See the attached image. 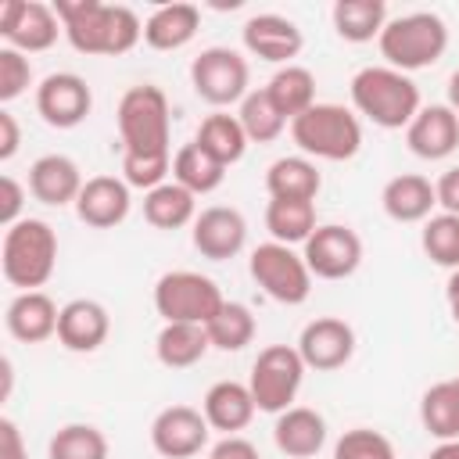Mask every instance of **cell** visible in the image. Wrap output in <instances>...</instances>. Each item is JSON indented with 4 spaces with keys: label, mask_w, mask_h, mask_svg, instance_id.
Wrapping results in <instances>:
<instances>
[{
    "label": "cell",
    "mask_w": 459,
    "mask_h": 459,
    "mask_svg": "<svg viewBox=\"0 0 459 459\" xmlns=\"http://www.w3.org/2000/svg\"><path fill=\"white\" fill-rule=\"evenodd\" d=\"M54 11L65 25L72 50L93 57H118L129 54L143 39V22L126 4H100V0H54Z\"/></svg>",
    "instance_id": "1"
},
{
    "label": "cell",
    "mask_w": 459,
    "mask_h": 459,
    "mask_svg": "<svg viewBox=\"0 0 459 459\" xmlns=\"http://www.w3.org/2000/svg\"><path fill=\"white\" fill-rule=\"evenodd\" d=\"M351 104L380 129H409L420 111V86L387 65H369L351 75Z\"/></svg>",
    "instance_id": "2"
},
{
    "label": "cell",
    "mask_w": 459,
    "mask_h": 459,
    "mask_svg": "<svg viewBox=\"0 0 459 459\" xmlns=\"http://www.w3.org/2000/svg\"><path fill=\"white\" fill-rule=\"evenodd\" d=\"M118 136H122V154L136 158H172L169 140H172V115H169V97L161 86L140 82L129 86L118 100Z\"/></svg>",
    "instance_id": "3"
},
{
    "label": "cell",
    "mask_w": 459,
    "mask_h": 459,
    "mask_svg": "<svg viewBox=\"0 0 459 459\" xmlns=\"http://www.w3.org/2000/svg\"><path fill=\"white\" fill-rule=\"evenodd\" d=\"M57 265V233L43 219H22L4 230V247H0V269L11 287L22 290H39Z\"/></svg>",
    "instance_id": "4"
},
{
    "label": "cell",
    "mask_w": 459,
    "mask_h": 459,
    "mask_svg": "<svg viewBox=\"0 0 459 459\" xmlns=\"http://www.w3.org/2000/svg\"><path fill=\"white\" fill-rule=\"evenodd\" d=\"M377 43L387 68L409 75L441 61V54L448 50V25L434 11H409L402 18H391Z\"/></svg>",
    "instance_id": "5"
},
{
    "label": "cell",
    "mask_w": 459,
    "mask_h": 459,
    "mask_svg": "<svg viewBox=\"0 0 459 459\" xmlns=\"http://www.w3.org/2000/svg\"><path fill=\"white\" fill-rule=\"evenodd\" d=\"M290 140L305 158L319 161H348L362 147L359 115L344 104H312L305 115L290 122Z\"/></svg>",
    "instance_id": "6"
},
{
    "label": "cell",
    "mask_w": 459,
    "mask_h": 459,
    "mask_svg": "<svg viewBox=\"0 0 459 459\" xmlns=\"http://www.w3.org/2000/svg\"><path fill=\"white\" fill-rule=\"evenodd\" d=\"M226 305L219 283L194 269H176L154 283V312L165 323H208Z\"/></svg>",
    "instance_id": "7"
},
{
    "label": "cell",
    "mask_w": 459,
    "mask_h": 459,
    "mask_svg": "<svg viewBox=\"0 0 459 459\" xmlns=\"http://www.w3.org/2000/svg\"><path fill=\"white\" fill-rule=\"evenodd\" d=\"M301 380H305V362H301L298 348H290V344H269L251 362L247 387H251V398H255L258 412L280 416L298 398Z\"/></svg>",
    "instance_id": "8"
},
{
    "label": "cell",
    "mask_w": 459,
    "mask_h": 459,
    "mask_svg": "<svg viewBox=\"0 0 459 459\" xmlns=\"http://www.w3.org/2000/svg\"><path fill=\"white\" fill-rule=\"evenodd\" d=\"M251 280L280 305H301L312 294V273L290 244H258L247 258Z\"/></svg>",
    "instance_id": "9"
},
{
    "label": "cell",
    "mask_w": 459,
    "mask_h": 459,
    "mask_svg": "<svg viewBox=\"0 0 459 459\" xmlns=\"http://www.w3.org/2000/svg\"><path fill=\"white\" fill-rule=\"evenodd\" d=\"M247 79H251L247 61L233 47H208V50H201L190 61V86L212 108L240 104L251 93L247 90Z\"/></svg>",
    "instance_id": "10"
},
{
    "label": "cell",
    "mask_w": 459,
    "mask_h": 459,
    "mask_svg": "<svg viewBox=\"0 0 459 459\" xmlns=\"http://www.w3.org/2000/svg\"><path fill=\"white\" fill-rule=\"evenodd\" d=\"M61 32H65V25L50 4H39V0H4L0 4V36L7 39V47L22 50V54L50 50Z\"/></svg>",
    "instance_id": "11"
},
{
    "label": "cell",
    "mask_w": 459,
    "mask_h": 459,
    "mask_svg": "<svg viewBox=\"0 0 459 459\" xmlns=\"http://www.w3.org/2000/svg\"><path fill=\"white\" fill-rule=\"evenodd\" d=\"M301 258L316 280H348L362 265V240L351 226L326 222L301 244Z\"/></svg>",
    "instance_id": "12"
},
{
    "label": "cell",
    "mask_w": 459,
    "mask_h": 459,
    "mask_svg": "<svg viewBox=\"0 0 459 459\" xmlns=\"http://www.w3.org/2000/svg\"><path fill=\"white\" fill-rule=\"evenodd\" d=\"M36 111L50 129H75L93 111L90 82L75 72H54L36 86Z\"/></svg>",
    "instance_id": "13"
},
{
    "label": "cell",
    "mask_w": 459,
    "mask_h": 459,
    "mask_svg": "<svg viewBox=\"0 0 459 459\" xmlns=\"http://www.w3.org/2000/svg\"><path fill=\"white\" fill-rule=\"evenodd\" d=\"M294 348H298L305 369L333 373V369L351 362V355H355V330L344 319H337V316H319V319L301 326V337H298Z\"/></svg>",
    "instance_id": "14"
},
{
    "label": "cell",
    "mask_w": 459,
    "mask_h": 459,
    "mask_svg": "<svg viewBox=\"0 0 459 459\" xmlns=\"http://www.w3.org/2000/svg\"><path fill=\"white\" fill-rule=\"evenodd\" d=\"M208 420L194 405H169L151 423V445L165 459H190L208 445Z\"/></svg>",
    "instance_id": "15"
},
{
    "label": "cell",
    "mask_w": 459,
    "mask_h": 459,
    "mask_svg": "<svg viewBox=\"0 0 459 459\" xmlns=\"http://www.w3.org/2000/svg\"><path fill=\"white\" fill-rule=\"evenodd\" d=\"M190 240L201 251V258H208V262L237 258L247 244V219L230 204H212L194 219Z\"/></svg>",
    "instance_id": "16"
},
{
    "label": "cell",
    "mask_w": 459,
    "mask_h": 459,
    "mask_svg": "<svg viewBox=\"0 0 459 459\" xmlns=\"http://www.w3.org/2000/svg\"><path fill=\"white\" fill-rule=\"evenodd\" d=\"M240 39H244V50L251 57H262L269 65H290V57H298L301 47H305V36H301L298 22H290L283 14H273V11L247 18L244 29H240Z\"/></svg>",
    "instance_id": "17"
},
{
    "label": "cell",
    "mask_w": 459,
    "mask_h": 459,
    "mask_svg": "<svg viewBox=\"0 0 459 459\" xmlns=\"http://www.w3.org/2000/svg\"><path fill=\"white\" fill-rule=\"evenodd\" d=\"M405 143L423 161H441L459 147V118L448 104H427L405 129Z\"/></svg>",
    "instance_id": "18"
},
{
    "label": "cell",
    "mask_w": 459,
    "mask_h": 459,
    "mask_svg": "<svg viewBox=\"0 0 459 459\" xmlns=\"http://www.w3.org/2000/svg\"><path fill=\"white\" fill-rule=\"evenodd\" d=\"M129 183L118 176H90L75 197V215L93 230H115L129 215Z\"/></svg>",
    "instance_id": "19"
},
{
    "label": "cell",
    "mask_w": 459,
    "mask_h": 459,
    "mask_svg": "<svg viewBox=\"0 0 459 459\" xmlns=\"http://www.w3.org/2000/svg\"><path fill=\"white\" fill-rule=\"evenodd\" d=\"M111 333V316L100 301L93 298H72L68 305H61V316H57V341L61 348L68 351H79V355H90L97 351Z\"/></svg>",
    "instance_id": "20"
},
{
    "label": "cell",
    "mask_w": 459,
    "mask_h": 459,
    "mask_svg": "<svg viewBox=\"0 0 459 459\" xmlns=\"http://www.w3.org/2000/svg\"><path fill=\"white\" fill-rule=\"evenodd\" d=\"M57 316H61V308L54 305L50 294H43V290H22L7 305L4 326L22 344H43L47 337H57Z\"/></svg>",
    "instance_id": "21"
},
{
    "label": "cell",
    "mask_w": 459,
    "mask_h": 459,
    "mask_svg": "<svg viewBox=\"0 0 459 459\" xmlns=\"http://www.w3.org/2000/svg\"><path fill=\"white\" fill-rule=\"evenodd\" d=\"M82 172L68 154H43L29 165V194L39 204L61 208V204H75L79 190H82Z\"/></svg>",
    "instance_id": "22"
},
{
    "label": "cell",
    "mask_w": 459,
    "mask_h": 459,
    "mask_svg": "<svg viewBox=\"0 0 459 459\" xmlns=\"http://www.w3.org/2000/svg\"><path fill=\"white\" fill-rule=\"evenodd\" d=\"M201 412H204V420H208L212 430H222V434L230 437V434L244 430V427L255 420L258 405H255L247 384H240V380H215V384L204 391Z\"/></svg>",
    "instance_id": "23"
},
{
    "label": "cell",
    "mask_w": 459,
    "mask_h": 459,
    "mask_svg": "<svg viewBox=\"0 0 459 459\" xmlns=\"http://www.w3.org/2000/svg\"><path fill=\"white\" fill-rule=\"evenodd\" d=\"M273 441L290 459H312L326 445V420L308 405H290L273 423Z\"/></svg>",
    "instance_id": "24"
},
{
    "label": "cell",
    "mask_w": 459,
    "mask_h": 459,
    "mask_svg": "<svg viewBox=\"0 0 459 459\" xmlns=\"http://www.w3.org/2000/svg\"><path fill=\"white\" fill-rule=\"evenodd\" d=\"M380 204L387 212V219L394 222H427L434 204H437V194H434V183L420 172H402V176H391L380 190Z\"/></svg>",
    "instance_id": "25"
},
{
    "label": "cell",
    "mask_w": 459,
    "mask_h": 459,
    "mask_svg": "<svg viewBox=\"0 0 459 459\" xmlns=\"http://www.w3.org/2000/svg\"><path fill=\"white\" fill-rule=\"evenodd\" d=\"M201 29V7L194 4H161L143 22V43L151 50H179Z\"/></svg>",
    "instance_id": "26"
},
{
    "label": "cell",
    "mask_w": 459,
    "mask_h": 459,
    "mask_svg": "<svg viewBox=\"0 0 459 459\" xmlns=\"http://www.w3.org/2000/svg\"><path fill=\"white\" fill-rule=\"evenodd\" d=\"M319 186H323V176L316 161L305 154L276 158L265 172V190L269 197H280V201H316Z\"/></svg>",
    "instance_id": "27"
},
{
    "label": "cell",
    "mask_w": 459,
    "mask_h": 459,
    "mask_svg": "<svg viewBox=\"0 0 459 459\" xmlns=\"http://www.w3.org/2000/svg\"><path fill=\"white\" fill-rule=\"evenodd\" d=\"M208 348H212V341L201 323H165L154 337V355L169 369L197 366L208 355Z\"/></svg>",
    "instance_id": "28"
},
{
    "label": "cell",
    "mask_w": 459,
    "mask_h": 459,
    "mask_svg": "<svg viewBox=\"0 0 459 459\" xmlns=\"http://www.w3.org/2000/svg\"><path fill=\"white\" fill-rule=\"evenodd\" d=\"M194 143L201 147V151H208L219 165H233V161H240L244 158V151H247V133H244V126H240V118L237 115H226V111H212V115H204L201 118V126H197V133H194Z\"/></svg>",
    "instance_id": "29"
},
{
    "label": "cell",
    "mask_w": 459,
    "mask_h": 459,
    "mask_svg": "<svg viewBox=\"0 0 459 459\" xmlns=\"http://www.w3.org/2000/svg\"><path fill=\"white\" fill-rule=\"evenodd\" d=\"M143 219L154 230H179V226H194L197 219V197L179 186L176 179H165L161 186L143 194Z\"/></svg>",
    "instance_id": "30"
},
{
    "label": "cell",
    "mask_w": 459,
    "mask_h": 459,
    "mask_svg": "<svg viewBox=\"0 0 459 459\" xmlns=\"http://www.w3.org/2000/svg\"><path fill=\"white\" fill-rule=\"evenodd\" d=\"M333 29L348 43H369L373 36L380 39L387 25V4L384 0H337L333 11Z\"/></svg>",
    "instance_id": "31"
},
{
    "label": "cell",
    "mask_w": 459,
    "mask_h": 459,
    "mask_svg": "<svg viewBox=\"0 0 459 459\" xmlns=\"http://www.w3.org/2000/svg\"><path fill=\"white\" fill-rule=\"evenodd\" d=\"M265 93L269 100L276 104V111L294 122L298 115H305L312 104H316V75L301 65H283L269 82H265Z\"/></svg>",
    "instance_id": "32"
},
{
    "label": "cell",
    "mask_w": 459,
    "mask_h": 459,
    "mask_svg": "<svg viewBox=\"0 0 459 459\" xmlns=\"http://www.w3.org/2000/svg\"><path fill=\"white\" fill-rule=\"evenodd\" d=\"M420 423L437 441H459V391L452 380H437L423 391Z\"/></svg>",
    "instance_id": "33"
},
{
    "label": "cell",
    "mask_w": 459,
    "mask_h": 459,
    "mask_svg": "<svg viewBox=\"0 0 459 459\" xmlns=\"http://www.w3.org/2000/svg\"><path fill=\"white\" fill-rule=\"evenodd\" d=\"M172 179H176L179 186H186L194 197H197V194H212V190L222 186L226 165H219L208 151H201V147L190 140V143H183V147L172 154Z\"/></svg>",
    "instance_id": "34"
},
{
    "label": "cell",
    "mask_w": 459,
    "mask_h": 459,
    "mask_svg": "<svg viewBox=\"0 0 459 459\" xmlns=\"http://www.w3.org/2000/svg\"><path fill=\"white\" fill-rule=\"evenodd\" d=\"M265 230L276 244H305L316 233V204L312 201H280L265 204Z\"/></svg>",
    "instance_id": "35"
},
{
    "label": "cell",
    "mask_w": 459,
    "mask_h": 459,
    "mask_svg": "<svg viewBox=\"0 0 459 459\" xmlns=\"http://www.w3.org/2000/svg\"><path fill=\"white\" fill-rule=\"evenodd\" d=\"M204 330H208L212 348H219V351H240V348H247V344L255 341V316H251L247 305L226 301V305L204 323Z\"/></svg>",
    "instance_id": "36"
},
{
    "label": "cell",
    "mask_w": 459,
    "mask_h": 459,
    "mask_svg": "<svg viewBox=\"0 0 459 459\" xmlns=\"http://www.w3.org/2000/svg\"><path fill=\"white\" fill-rule=\"evenodd\" d=\"M237 118H240V126H244V133H247L251 143H273V140L283 133V126H287V118H283V115L276 111V104L269 100L265 86H262V90H251V93L240 100Z\"/></svg>",
    "instance_id": "37"
},
{
    "label": "cell",
    "mask_w": 459,
    "mask_h": 459,
    "mask_svg": "<svg viewBox=\"0 0 459 459\" xmlns=\"http://www.w3.org/2000/svg\"><path fill=\"white\" fill-rule=\"evenodd\" d=\"M47 455L50 459H108V437L93 423H65L50 437Z\"/></svg>",
    "instance_id": "38"
},
{
    "label": "cell",
    "mask_w": 459,
    "mask_h": 459,
    "mask_svg": "<svg viewBox=\"0 0 459 459\" xmlns=\"http://www.w3.org/2000/svg\"><path fill=\"white\" fill-rule=\"evenodd\" d=\"M420 244H423V255L441 265V269H459V215H430L423 222V233H420Z\"/></svg>",
    "instance_id": "39"
},
{
    "label": "cell",
    "mask_w": 459,
    "mask_h": 459,
    "mask_svg": "<svg viewBox=\"0 0 459 459\" xmlns=\"http://www.w3.org/2000/svg\"><path fill=\"white\" fill-rule=\"evenodd\" d=\"M333 459H398L391 437H384L373 427H351L337 437Z\"/></svg>",
    "instance_id": "40"
},
{
    "label": "cell",
    "mask_w": 459,
    "mask_h": 459,
    "mask_svg": "<svg viewBox=\"0 0 459 459\" xmlns=\"http://www.w3.org/2000/svg\"><path fill=\"white\" fill-rule=\"evenodd\" d=\"M29 86H32V61L14 47H0V104L18 100Z\"/></svg>",
    "instance_id": "41"
},
{
    "label": "cell",
    "mask_w": 459,
    "mask_h": 459,
    "mask_svg": "<svg viewBox=\"0 0 459 459\" xmlns=\"http://www.w3.org/2000/svg\"><path fill=\"white\" fill-rule=\"evenodd\" d=\"M22 204H25V186L14 176H0V222H4V230L25 219Z\"/></svg>",
    "instance_id": "42"
},
{
    "label": "cell",
    "mask_w": 459,
    "mask_h": 459,
    "mask_svg": "<svg viewBox=\"0 0 459 459\" xmlns=\"http://www.w3.org/2000/svg\"><path fill=\"white\" fill-rule=\"evenodd\" d=\"M434 194H437V204L448 215H459V165H452V169L441 172V179L434 183Z\"/></svg>",
    "instance_id": "43"
},
{
    "label": "cell",
    "mask_w": 459,
    "mask_h": 459,
    "mask_svg": "<svg viewBox=\"0 0 459 459\" xmlns=\"http://www.w3.org/2000/svg\"><path fill=\"white\" fill-rule=\"evenodd\" d=\"M0 459H29L22 430H18V423L11 416H0Z\"/></svg>",
    "instance_id": "44"
},
{
    "label": "cell",
    "mask_w": 459,
    "mask_h": 459,
    "mask_svg": "<svg viewBox=\"0 0 459 459\" xmlns=\"http://www.w3.org/2000/svg\"><path fill=\"white\" fill-rule=\"evenodd\" d=\"M22 147V129H18V118L4 108L0 111V161H11Z\"/></svg>",
    "instance_id": "45"
},
{
    "label": "cell",
    "mask_w": 459,
    "mask_h": 459,
    "mask_svg": "<svg viewBox=\"0 0 459 459\" xmlns=\"http://www.w3.org/2000/svg\"><path fill=\"white\" fill-rule=\"evenodd\" d=\"M208 459H258V448H255L247 437L230 434V437H222V441L208 452Z\"/></svg>",
    "instance_id": "46"
},
{
    "label": "cell",
    "mask_w": 459,
    "mask_h": 459,
    "mask_svg": "<svg viewBox=\"0 0 459 459\" xmlns=\"http://www.w3.org/2000/svg\"><path fill=\"white\" fill-rule=\"evenodd\" d=\"M445 298H448V312H452V319H455V326H459V269H455V273L448 276Z\"/></svg>",
    "instance_id": "47"
},
{
    "label": "cell",
    "mask_w": 459,
    "mask_h": 459,
    "mask_svg": "<svg viewBox=\"0 0 459 459\" xmlns=\"http://www.w3.org/2000/svg\"><path fill=\"white\" fill-rule=\"evenodd\" d=\"M427 459H459V441H437V448H430Z\"/></svg>",
    "instance_id": "48"
},
{
    "label": "cell",
    "mask_w": 459,
    "mask_h": 459,
    "mask_svg": "<svg viewBox=\"0 0 459 459\" xmlns=\"http://www.w3.org/2000/svg\"><path fill=\"white\" fill-rule=\"evenodd\" d=\"M0 373H4V391H0V398H11V384H14V366H11V359L0 362Z\"/></svg>",
    "instance_id": "49"
},
{
    "label": "cell",
    "mask_w": 459,
    "mask_h": 459,
    "mask_svg": "<svg viewBox=\"0 0 459 459\" xmlns=\"http://www.w3.org/2000/svg\"><path fill=\"white\" fill-rule=\"evenodd\" d=\"M448 108H459V68L448 75Z\"/></svg>",
    "instance_id": "50"
},
{
    "label": "cell",
    "mask_w": 459,
    "mask_h": 459,
    "mask_svg": "<svg viewBox=\"0 0 459 459\" xmlns=\"http://www.w3.org/2000/svg\"><path fill=\"white\" fill-rule=\"evenodd\" d=\"M452 384H455V391H459V377H452Z\"/></svg>",
    "instance_id": "51"
},
{
    "label": "cell",
    "mask_w": 459,
    "mask_h": 459,
    "mask_svg": "<svg viewBox=\"0 0 459 459\" xmlns=\"http://www.w3.org/2000/svg\"><path fill=\"white\" fill-rule=\"evenodd\" d=\"M455 118H459V108H455Z\"/></svg>",
    "instance_id": "52"
}]
</instances>
